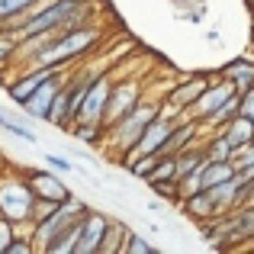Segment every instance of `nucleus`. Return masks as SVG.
Wrapping results in <instances>:
<instances>
[{
  "label": "nucleus",
  "mask_w": 254,
  "mask_h": 254,
  "mask_svg": "<svg viewBox=\"0 0 254 254\" xmlns=\"http://www.w3.org/2000/svg\"><path fill=\"white\" fill-rule=\"evenodd\" d=\"M161 113V100H151V97H142V103L135 110H129L119 123H113L106 129V151L113 158H119V164L132 155V148L138 145V138L145 135L148 123Z\"/></svg>",
  "instance_id": "nucleus-1"
},
{
  "label": "nucleus",
  "mask_w": 254,
  "mask_h": 254,
  "mask_svg": "<svg viewBox=\"0 0 254 254\" xmlns=\"http://www.w3.org/2000/svg\"><path fill=\"white\" fill-rule=\"evenodd\" d=\"M242 116H248L251 123H254V87L242 93Z\"/></svg>",
  "instance_id": "nucleus-29"
},
{
  "label": "nucleus",
  "mask_w": 254,
  "mask_h": 254,
  "mask_svg": "<svg viewBox=\"0 0 254 254\" xmlns=\"http://www.w3.org/2000/svg\"><path fill=\"white\" fill-rule=\"evenodd\" d=\"M23 177L29 180L32 193H36L39 199H52V203H64L68 196H74V193L68 190V187L62 184V180L55 177V171H39V168H23Z\"/></svg>",
  "instance_id": "nucleus-8"
},
{
  "label": "nucleus",
  "mask_w": 254,
  "mask_h": 254,
  "mask_svg": "<svg viewBox=\"0 0 254 254\" xmlns=\"http://www.w3.org/2000/svg\"><path fill=\"white\" fill-rule=\"evenodd\" d=\"M232 93H238L232 81H225V77H219V81H209V87H206V90H203V97H199L196 103L190 106V113H187V116H190V119H196V123H206V119H209L212 113H216L219 106H222L225 100L232 97Z\"/></svg>",
  "instance_id": "nucleus-7"
},
{
  "label": "nucleus",
  "mask_w": 254,
  "mask_h": 254,
  "mask_svg": "<svg viewBox=\"0 0 254 254\" xmlns=\"http://www.w3.org/2000/svg\"><path fill=\"white\" fill-rule=\"evenodd\" d=\"M219 74H222L225 81L235 84L238 93H245V90L254 87V62H251V58H235V62H229Z\"/></svg>",
  "instance_id": "nucleus-13"
},
{
  "label": "nucleus",
  "mask_w": 254,
  "mask_h": 254,
  "mask_svg": "<svg viewBox=\"0 0 254 254\" xmlns=\"http://www.w3.org/2000/svg\"><path fill=\"white\" fill-rule=\"evenodd\" d=\"M142 84L138 81H113V90H110V100H106V113H103V126L110 129L113 123L126 116L129 110H135L142 103Z\"/></svg>",
  "instance_id": "nucleus-5"
},
{
  "label": "nucleus",
  "mask_w": 254,
  "mask_h": 254,
  "mask_svg": "<svg viewBox=\"0 0 254 254\" xmlns=\"http://www.w3.org/2000/svg\"><path fill=\"white\" fill-rule=\"evenodd\" d=\"M177 206H180V212H184V216L190 219V222H196V225H203V222H209V219H216V216H219L216 199H212V193L206 190V187L184 193Z\"/></svg>",
  "instance_id": "nucleus-10"
},
{
  "label": "nucleus",
  "mask_w": 254,
  "mask_h": 254,
  "mask_svg": "<svg viewBox=\"0 0 254 254\" xmlns=\"http://www.w3.org/2000/svg\"><path fill=\"white\" fill-rule=\"evenodd\" d=\"M113 81L116 77L106 74V71H100L97 77H93V84L87 87V97L81 103V116L84 123H103V113H106V100H110V90H113Z\"/></svg>",
  "instance_id": "nucleus-6"
},
{
  "label": "nucleus",
  "mask_w": 254,
  "mask_h": 254,
  "mask_svg": "<svg viewBox=\"0 0 254 254\" xmlns=\"http://www.w3.org/2000/svg\"><path fill=\"white\" fill-rule=\"evenodd\" d=\"M113 216L100 209H87L81 219H77V242H74V254H100V245H103V235L110 229Z\"/></svg>",
  "instance_id": "nucleus-4"
},
{
  "label": "nucleus",
  "mask_w": 254,
  "mask_h": 254,
  "mask_svg": "<svg viewBox=\"0 0 254 254\" xmlns=\"http://www.w3.org/2000/svg\"><path fill=\"white\" fill-rule=\"evenodd\" d=\"M64 77H68V68L52 71V74L36 87V93L19 106V110H23L29 119H42V123H49V119H52V106H55V97L62 93V87H64Z\"/></svg>",
  "instance_id": "nucleus-3"
},
{
  "label": "nucleus",
  "mask_w": 254,
  "mask_h": 254,
  "mask_svg": "<svg viewBox=\"0 0 254 254\" xmlns=\"http://www.w3.org/2000/svg\"><path fill=\"white\" fill-rule=\"evenodd\" d=\"M148 180H177V155H174V151H164V155H158L155 174H151Z\"/></svg>",
  "instance_id": "nucleus-20"
},
{
  "label": "nucleus",
  "mask_w": 254,
  "mask_h": 254,
  "mask_svg": "<svg viewBox=\"0 0 254 254\" xmlns=\"http://www.w3.org/2000/svg\"><path fill=\"white\" fill-rule=\"evenodd\" d=\"M6 254H36V245H32L29 235H16L10 242V248H6Z\"/></svg>",
  "instance_id": "nucleus-28"
},
{
  "label": "nucleus",
  "mask_w": 254,
  "mask_h": 254,
  "mask_svg": "<svg viewBox=\"0 0 254 254\" xmlns=\"http://www.w3.org/2000/svg\"><path fill=\"white\" fill-rule=\"evenodd\" d=\"M238 113H242V93H232V97L225 100V103L219 106V110L212 113L206 123H199V129H203V132H216V129H222L225 123H232Z\"/></svg>",
  "instance_id": "nucleus-16"
},
{
  "label": "nucleus",
  "mask_w": 254,
  "mask_h": 254,
  "mask_svg": "<svg viewBox=\"0 0 254 254\" xmlns=\"http://www.w3.org/2000/svg\"><path fill=\"white\" fill-rule=\"evenodd\" d=\"M45 164H49L52 171H58V174H71L74 171V164H71L64 155H55V151H45Z\"/></svg>",
  "instance_id": "nucleus-27"
},
{
  "label": "nucleus",
  "mask_w": 254,
  "mask_h": 254,
  "mask_svg": "<svg viewBox=\"0 0 254 254\" xmlns=\"http://www.w3.org/2000/svg\"><path fill=\"white\" fill-rule=\"evenodd\" d=\"M0 129L6 132V135H13V138H23V142H29V145H36L39 142V135L32 129H26V126H19L16 119H6L3 113H0Z\"/></svg>",
  "instance_id": "nucleus-23"
},
{
  "label": "nucleus",
  "mask_w": 254,
  "mask_h": 254,
  "mask_svg": "<svg viewBox=\"0 0 254 254\" xmlns=\"http://www.w3.org/2000/svg\"><path fill=\"white\" fill-rule=\"evenodd\" d=\"M151 193L161 199H171V203H180V180H148Z\"/></svg>",
  "instance_id": "nucleus-24"
},
{
  "label": "nucleus",
  "mask_w": 254,
  "mask_h": 254,
  "mask_svg": "<svg viewBox=\"0 0 254 254\" xmlns=\"http://www.w3.org/2000/svg\"><path fill=\"white\" fill-rule=\"evenodd\" d=\"M16 52H19V42H13V39L0 36V71L10 68V64L16 62Z\"/></svg>",
  "instance_id": "nucleus-25"
},
{
  "label": "nucleus",
  "mask_w": 254,
  "mask_h": 254,
  "mask_svg": "<svg viewBox=\"0 0 254 254\" xmlns=\"http://www.w3.org/2000/svg\"><path fill=\"white\" fill-rule=\"evenodd\" d=\"M36 3H39V0H0V26H3L6 19H13V16L29 13Z\"/></svg>",
  "instance_id": "nucleus-22"
},
{
  "label": "nucleus",
  "mask_w": 254,
  "mask_h": 254,
  "mask_svg": "<svg viewBox=\"0 0 254 254\" xmlns=\"http://www.w3.org/2000/svg\"><path fill=\"white\" fill-rule=\"evenodd\" d=\"M126 235H129V229H126L123 222H116V219H113L110 229H106V235H103V245H100V254H123Z\"/></svg>",
  "instance_id": "nucleus-19"
},
{
  "label": "nucleus",
  "mask_w": 254,
  "mask_h": 254,
  "mask_svg": "<svg viewBox=\"0 0 254 254\" xmlns=\"http://www.w3.org/2000/svg\"><path fill=\"white\" fill-rule=\"evenodd\" d=\"M222 135L232 142V148H245V145L254 142V123H251L248 116H242V113H238L232 123L222 126Z\"/></svg>",
  "instance_id": "nucleus-15"
},
{
  "label": "nucleus",
  "mask_w": 254,
  "mask_h": 254,
  "mask_svg": "<svg viewBox=\"0 0 254 254\" xmlns=\"http://www.w3.org/2000/svg\"><path fill=\"white\" fill-rule=\"evenodd\" d=\"M32 203H36V193H32L29 180L23 177V171H0V216L16 222V229L29 225Z\"/></svg>",
  "instance_id": "nucleus-2"
},
{
  "label": "nucleus",
  "mask_w": 254,
  "mask_h": 254,
  "mask_svg": "<svg viewBox=\"0 0 254 254\" xmlns=\"http://www.w3.org/2000/svg\"><path fill=\"white\" fill-rule=\"evenodd\" d=\"M177 123H180V119H168V116H161V113H158V116L148 123L145 135L138 138V145L132 148V155H161L164 145H168V138H171V129H174ZM132 155H129V158H132Z\"/></svg>",
  "instance_id": "nucleus-9"
},
{
  "label": "nucleus",
  "mask_w": 254,
  "mask_h": 254,
  "mask_svg": "<svg viewBox=\"0 0 254 254\" xmlns=\"http://www.w3.org/2000/svg\"><path fill=\"white\" fill-rule=\"evenodd\" d=\"M123 254H158V245H151L142 232H129L123 245Z\"/></svg>",
  "instance_id": "nucleus-21"
},
{
  "label": "nucleus",
  "mask_w": 254,
  "mask_h": 254,
  "mask_svg": "<svg viewBox=\"0 0 254 254\" xmlns=\"http://www.w3.org/2000/svg\"><path fill=\"white\" fill-rule=\"evenodd\" d=\"M74 242H77V219L71 225H64V229L45 245L42 254H74Z\"/></svg>",
  "instance_id": "nucleus-18"
},
{
  "label": "nucleus",
  "mask_w": 254,
  "mask_h": 254,
  "mask_svg": "<svg viewBox=\"0 0 254 254\" xmlns=\"http://www.w3.org/2000/svg\"><path fill=\"white\" fill-rule=\"evenodd\" d=\"M19 235L16 222H10L6 216H0V254H6V248H10V242Z\"/></svg>",
  "instance_id": "nucleus-26"
},
{
  "label": "nucleus",
  "mask_w": 254,
  "mask_h": 254,
  "mask_svg": "<svg viewBox=\"0 0 254 254\" xmlns=\"http://www.w3.org/2000/svg\"><path fill=\"white\" fill-rule=\"evenodd\" d=\"M235 164L232 161H212V158H206V164L199 168V184L203 187H216V184H222V180H229V177H235Z\"/></svg>",
  "instance_id": "nucleus-17"
},
{
  "label": "nucleus",
  "mask_w": 254,
  "mask_h": 254,
  "mask_svg": "<svg viewBox=\"0 0 254 254\" xmlns=\"http://www.w3.org/2000/svg\"><path fill=\"white\" fill-rule=\"evenodd\" d=\"M52 71H58V68H36V71H16V74L6 81V97L13 100L16 106H23L26 100L36 93V87L45 81V77L52 74Z\"/></svg>",
  "instance_id": "nucleus-11"
},
{
  "label": "nucleus",
  "mask_w": 254,
  "mask_h": 254,
  "mask_svg": "<svg viewBox=\"0 0 254 254\" xmlns=\"http://www.w3.org/2000/svg\"><path fill=\"white\" fill-rule=\"evenodd\" d=\"M68 135L74 138V142L87 145V148H100V145H106V126L103 123H84V119H77V123L68 129Z\"/></svg>",
  "instance_id": "nucleus-14"
},
{
  "label": "nucleus",
  "mask_w": 254,
  "mask_h": 254,
  "mask_svg": "<svg viewBox=\"0 0 254 254\" xmlns=\"http://www.w3.org/2000/svg\"><path fill=\"white\" fill-rule=\"evenodd\" d=\"M206 87H209V77H206V74H187V77H180V81L171 87L168 100H171V103H177L184 113H190V106L203 97Z\"/></svg>",
  "instance_id": "nucleus-12"
}]
</instances>
